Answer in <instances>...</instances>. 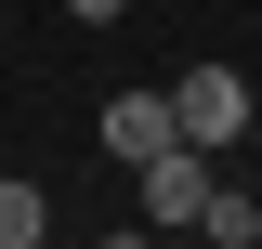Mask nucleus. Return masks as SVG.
<instances>
[{
  "label": "nucleus",
  "mask_w": 262,
  "mask_h": 249,
  "mask_svg": "<svg viewBox=\"0 0 262 249\" xmlns=\"http://www.w3.org/2000/svg\"><path fill=\"white\" fill-rule=\"evenodd\" d=\"M170 131H184V144H249V79H236V66H184V79H170Z\"/></svg>",
  "instance_id": "f257e3e1"
},
{
  "label": "nucleus",
  "mask_w": 262,
  "mask_h": 249,
  "mask_svg": "<svg viewBox=\"0 0 262 249\" xmlns=\"http://www.w3.org/2000/svg\"><path fill=\"white\" fill-rule=\"evenodd\" d=\"M131 184H144V223H196V210H210V184H223V157H210V144H158Z\"/></svg>",
  "instance_id": "f03ea898"
},
{
  "label": "nucleus",
  "mask_w": 262,
  "mask_h": 249,
  "mask_svg": "<svg viewBox=\"0 0 262 249\" xmlns=\"http://www.w3.org/2000/svg\"><path fill=\"white\" fill-rule=\"evenodd\" d=\"M158 144H184V131H170V92H105V157H118V171H144Z\"/></svg>",
  "instance_id": "7ed1b4c3"
},
{
  "label": "nucleus",
  "mask_w": 262,
  "mask_h": 249,
  "mask_svg": "<svg viewBox=\"0 0 262 249\" xmlns=\"http://www.w3.org/2000/svg\"><path fill=\"white\" fill-rule=\"evenodd\" d=\"M39 236H53V197L27 171H0V249H39Z\"/></svg>",
  "instance_id": "20e7f679"
},
{
  "label": "nucleus",
  "mask_w": 262,
  "mask_h": 249,
  "mask_svg": "<svg viewBox=\"0 0 262 249\" xmlns=\"http://www.w3.org/2000/svg\"><path fill=\"white\" fill-rule=\"evenodd\" d=\"M196 236H223V249H262V210L236 184H210V210H196Z\"/></svg>",
  "instance_id": "39448f33"
},
{
  "label": "nucleus",
  "mask_w": 262,
  "mask_h": 249,
  "mask_svg": "<svg viewBox=\"0 0 262 249\" xmlns=\"http://www.w3.org/2000/svg\"><path fill=\"white\" fill-rule=\"evenodd\" d=\"M66 13H79V27H118V13H131V0H66Z\"/></svg>",
  "instance_id": "423d86ee"
}]
</instances>
